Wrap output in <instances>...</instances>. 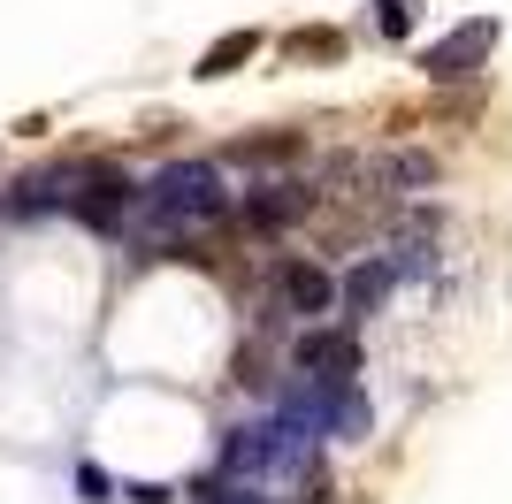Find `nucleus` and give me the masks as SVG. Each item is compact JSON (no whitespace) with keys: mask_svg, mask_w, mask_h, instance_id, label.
Listing matches in <instances>:
<instances>
[{"mask_svg":"<svg viewBox=\"0 0 512 504\" xmlns=\"http://www.w3.org/2000/svg\"><path fill=\"white\" fill-rule=\"evenodd\" d=\"M306 207H314L306 184H260L253 199H245V222H253V230H276V222H299Z\"/></svg>","mask_w":512,"mask_h":504,"instance_id":"nucleus-7","label":"nucleus"},{"mask_svg":"<svg viewBox=\"0 0 512 504\" xmlns=\"http://www.w3.org/2000/svg\"><path fill=\"white\" fill-rule=\"evenodd\" d=\"M390 176H398V184H436V161H428V153H398Z\"/></svg>","mask_w":512,"mask_h":504,"instance_id":"nucleus-12","label":"nucleus"},{"mask_svg":"<svg viewBox=\"0 0 512 504\" xmlns=\"http://www.w3.org/2000/svg\"><path fill=\"white\" fill-rule=\"evenodd\" d=\"M291 359H299V375H314V382H352L360 375V336L352 329H306Z\"/></svg>","mask_w":512,"mask_h":504,"instance_id":"nucleus-5","label":"nucleus"},{"mask_svg":"<svg viewBox=\"0 0 512 504\" xmlns=\"http://www.w3.org/2000/svg\"><path fill=\"white\" fill-rule=\"evenodd\" d=\"M390 283H398V268H390V260H360V268H352V283H344V314H352V321L375 314V306L390 298Z\"/></svg>","mask_w":512,"mask_h":504,"instance_id":"nucleus-8","label":"nucleus"},{"mask_svg":"<svg viewBox=\"0 0 512 504\" xmlns=\"http://www.w3.org/2000/svg\"><path fill=\"white\" fill-rule=\"evenodd\" d=\"M291 54H299V62H314V54H321V62H337L344 39H337V31H299V39H291Z\"/></svg>","mask_w":512,"mask_h":504,"instance_id":"nucleus-11","label":"nucleus"},{"mask_svg":"<svg viewBox=\"0 0 512 504\" xmlns=\"http://www.w3.org/2000/svg\"><path fill=\"white\" fill-rule=\"evenodd\" d=\"M260 54V31H230V39H214L207 54H199V77H230L237 62H253Z\"/></svg>","mask_w":512,"mask_h":504,"instance_id":"nucleus-9","label":"nucleus"},{"mask_svg":"<svg viewBox=\"0 0 512 504\" xmlns=\"http://www.w3.org/2000/svg\"><path fill=\"white\" fill-rule=\"evenodd\" d=\"M283 413L306 420L314 436H367V398L352 390V382H314L306 375V390L283 405Z\"/></svg>","mask_w":512,"mask_h":504,"instance_id":"nucleus-2","label":"nucleus"},{"mask_svg":"<svg viewBox=\"0 0 512 504\" xmlns=\"http://www.w3.org/2000/svg\"><path fill=\"white\" fill-rule=\"evenodd\" d=\"M375 31H383V39H406L413 31V0H375Z\"/></svg>","mask_w":512,"mask_h":504,"instance_id":"nucleus-10","label":"nucleus"},{"mask_svg":"<svg viewBox=\"0 0 512 504\" xmlns=\"http://www.w3.org/2000/svg\"><path fill=\"white\" fill-rule=\"evenodd\" d=\"M77 489H85V497L100 504V497H107V474H100V466H77Z\"/></svg>","mask_w":512,"mask_h":504,"instance_id":"nucleus-14","label":"nucleus"},{"mask_svg":"<svg viewBox=\"0 0 512 504\" xmlns=\"http://www.w3.org/2000/svg\"><path fill=\"white\" fill-rule=\"evenodd\" d=\"M123 497H130V504H169V489H161V482H130Z\"/></svg>","mask_w":512,"mask_h":504,"instance_id":"nucleus-15","label":"nucleus"},{"mask_svg":"<svg viewBox=\"0 0 512 504\" xmlns=\"http://www.w3.org/2000/svg\"><path fill=\"white\" fill-rule=\"evenodd\" d=\"M222 214H230V191H222V168L214 161H169L146 184V199H138L146 237H199Z\"/></svg>","mask_w":512,"mask_h":504,"instance_id":"nucleus-1","label":"nucleus"},{"mask_svg":"<svg viewBox=\"0 0 512 504\" xmlns=\"http://www.w3.org/2000/svg\"><path fill=\"white\" fill-rule=\"evenodd\" d=\"M192 504H260L253 489H237V482H214V489H199Z\"/></svg>","mask_w":512,"mask_h":504,"instance_id":"nucleus-13","label":"nucleus"},{"mask_svg":"<svg viewBox=\"0 0 512 504\" xmlns=\"http://www.w3.org/2000/svg\"><path fill=\"white\" fill-rule=\"evenodd\" d=\"M497 46V16H474V23H459V31H451V39H436L421 54V69L436 84H451V77H474V62H482V54H490Z\"/></svg>","mask_w":512,"mask_h":504,"instance_id":"nucleus-4","label":"nucleus"},{"mask_svg":"<svg viewBox=\"0 0 512 504\" xmlns=\"http://www.w3.org/2000/svg\"><path fill=\"white\" fill-rule=\"evenodd\" d=\"M276 291H283V306H291V314H337L344 306V283L329 268H314V260H291V268L276 275Z\"/></svg>","mask_w":512,"mask_h":504,"instance_id":"nucleus-6","label":"nucleus"},{"mask_svg":"<svg viewBox=\"0 0 512 504\" xmlns=\"http://www.w3.org/2000/svg\"><path fill=\"white\" fill-rule=\"evenodd\" d=\"M130 199H138V184H130L115 161H85L77 168V214H85L92 230H123Z\"/></svg>","mask_w":512,"mask_h":504,"instance_id":"nucleus-3","label":"nucleus"}]
</instances>
